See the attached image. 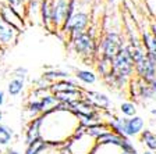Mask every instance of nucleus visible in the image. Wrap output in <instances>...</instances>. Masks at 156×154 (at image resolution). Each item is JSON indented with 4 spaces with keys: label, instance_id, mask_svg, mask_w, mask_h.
<instances>
[{
    "label": "nucleus",
    "instance_id": "nucleus-30",
    "mask_svg": "<svg viewBox=\"0 0 156 154\" xmlns=\"http://www.w3.org/2000/svg\"><path fill=\"white\" fill-rule=\"evenodd\" d=\"M136 104L133 101H123L120 104V112L124 115V118H131L136 115Z\"/></svg>",
    "mask_w": 156,
    "mask_h": 154
},
{
    "label": "nucleus",
    "instance_id": "nucleus-39",
    "mask_svg": "<svg viewBox=\"0 0 156 154\" xmlns=\"http://www.w3.org/2000/svg\"><path fill=\"white\" fill-rule=\"evenodd\" d=\"M23 2H24V3H25V4H27V6H28V4H29V3H31V2H32V0H23Z\"/></svg>",
    "mask_w": 156,
    "mask_h": 154
},
{
    "label": "nucleus",
    "instance_id": "nucleus-33",
    "mask_svg": "<svg viewBox=\"0 0 156 154\" xmlns=\"http://www.w3.org/2000/svg\"><path fill=\"white\" fill-rule=\"evenodd\" d=\"M4 103H6V93H4L3 90L0 89V107L3 106Z\"/></svg>",
    "mask_w": 156,
    "mask_h": 154
},
{
    "label": "nucleus",
    "instance_id": "nucleus-6",
    "mask_svg": "<svg viewBox=\"0 0 156 154\" xmlns=\"http://www.w3.org/2000/svg\"><path fill=\"white\" fill-rule=\"evenodd\" d=\"M68 0H50V18H52V32L62 31L66 22Z\"/></svg>",
    "mask_w": 156,
    "mask_h": 154
},
{
    "label": "nucleus",
    "instance_id": "nucleus-8",
    "mask_svg": "<svg viewBox=\"0 0 156 154\" xmlns=\"http://www.w3.org/2000/svg\"><path fill=\"white\" fill-rule=\"evenodd\" d=\"M21 33L17 28L11 26L10 24H7L2 17H0V49L2 50H7V49L13 47L17 45Z\"/></svg>",
    "mask_w": 156,
    "mask_h": 154
},
{
    "label": "nucleus",
    "instance_id": "nucleus-23",
    "mask_svg": "<svg viewBox=\"0 0 156 154\" xmlns=\"http://www.w3.org/2000/svg\"><path fill=\"white\" fill-rule=\"evenodd\" d=\"M39 15L42 19V24L46 29L52 31V18H50V0H41V11Z\"/></svg>",
    "mask_w": 156,
    "mask_h": 154
},
{
    "label": "nucleus",
    "instance_id": "nucleus-12",
    "mask_svg": "<svg viewBox=\"0 0 156 154\" xmlns=\"http://www.w3.org/2000/svg\"><path fill=\"white\" fill-rule=\"evenodd\" d=\"M41 122H42L41 117H36V118L31 119L28 122V125L25 128V133H24V145H25V147L41 139Z\"/></svg>",
    "mask_w": 156,
    "mask_h": 154
},
{
    "label": "nucleus",
    "instance_id": "nucleus-11",
    "mask_svg": "<svg viewBox=\"0 0 156 154\" xmlns=\"http://www.w3.org/2000/svg\"><path fill=\"white\" fill-rule=\"evenodd\" d=\"M84 99L88 103H91L92 106L96 110H109L112 106L110 99L107 97V94L101 93V92H96V90H87L84 92Z\"/></svg>",
    "mask_w": 156,
    "mask_h": 154
},
{
    "label": "nucleus",
    "instance_id": "nucleus-20",
    "mask_svg": "<svg viewBox=\"0 0 156 154\" xmlns=\"http://www.w3.org/2000/svg\"><path fill=\"white\" fill-rule=\"evenodd\" d=\"M107 132H110V128L107 126L106 122H96V124H92V125L87 126L85 128V133L89 136H92L94 139H99L101 136H103L105 133H107Z\"/></svg>",
    "mask_w": 156,
    "mask_h": 154
},
{
    "label": "nucleus",
    "instance_id": "nucleus-3",
    "mask_svg": "<svg viewBox=\"0 0 156 154\" xmlns=\"http://www.w3.org/2000/svg\"><path fill=\"white\" fill-rule=\"evenodd\" d=\"M126 40L121 32L114 31V29H109L103 35L101 36L99 42H98V56L96 57H102L106 60H113V57L126 46Z\"/></svg>",
    "mask_w": 156,
    "mask_h": 154
},
{
    "label": "nucleus",
    "instance_id": "nucleus-26",
    "mask_svg": "<svg viewBox=\"0 0 156 154\" xmlns=\"http://www.w3.org/2000/svg\"><path fill=\"white\" fill-rule=\"evenodd\" d=\"M123 139L124 138L116 135L114 132L110 131V132H107V133H105L103 136H101V138L96 140V143L98 145H113V146H119V147H120Z\"/></svg>",
    "mask_w": 156,
    "mask_h": 154
},
{
    "label": "nucleus",
    "instance_id": "nucleus-7",
    "mask_svg": "<svg viewBox=\"0 0 156 154\" xmlns=\"http://www.w3.org/2000/svg\"><path fill=\"white\" fill-rule=\"evenodd\" d=\"M134 71H135V75L140 80H142L145 84H151L156 78V61L145 56L140 61L134 63Z\"/></svg>",
    "mask_w": 156,
    "mask_h": 154
},
{
    "label": "nucleus",
    "instance_id": "nucleus-21",
    "mask_svg": "<svg viewBox=\"0 0 156 154\" xmlns=\"http://www.w3.org/2000/svg\"><path fill=\"white\" fill-rule=\"evenodd\" d=\"M74 77L82 85H94L98 80V74L91 70H75Z\"/></svg>",
    "mask_w": 156,
    "mask_h": 154
},
{
    "label": "nucleus",
    "instance_id": "nucleus-32",
    "mask_svg": "<svg viewBox=\"0 0 156 154\" xmlns=\"http://www.w3.org/2000/svg\"><path fill=\"white\" fill-rule=\"evenodd\" d=\"M13 74H14V78H18V79L25 80L27 79V75H28V68H25V67H17L16 70L13 71Z\"/></svg>",
    "mask_w": 156,
    "mask_h": 154
},
{
    "label": "nucleus",
    "instance_id": "nucleus-41",
    "mask_svg": "<svg viewBox=\"0 0 156 154\" xmlns=\"http://www.w3.org/2000/svg\"><path fill=\"white\" fill-rule=\"evenodd\" d=\"M0 4H6V0H0Z\"/></svg>",
    "mask_w": 156,
    "mask_h": 154
},
{
    "label": "nucleus",
    "instance_id": "nucleus-42",
    "mask_svg": "<svg viewBox=\"0 0 156 154\" xmlns=\"http://www.w3.org/2000/svg\"><path fill=\"white\" fill-rule=\"evenodd\" d=\"M2 53H3V50H2V49H0V57H2Z\"/></svg>",
    "mask_w": 156,
    "mask_h": 154
},
{
    "label": "nucleus",
    "instance_id": "nucleus-16",
    "mask_svg": "<svg viewBox=\"0 0 156 154\" xmlns=\"http://www.w3.org/2000/svg\"><path fill=\"white\" fill-rule=\"evenodd\" d=\"M80 84L77 79L68 78V79L57 80L55 84L50 85V93H58V92H64V90H71V89H80Z\"/></svg>",
    "mask_w": 156,
    "mask_h": 154
},
{
    "label": "nucleus",
    "instance_id": "nucleus-40",
    "mask_svg": "<svg viewBox=\"0 0 156 154\" xmlns=\"http://www.w3.org/2000/svg\"><path fill=\"white\" fill-rule=\"evenodd\" d=\"M142 154H155V153H152V151H148V150H146V151H144Z\"/></svg>",
    "mask_w": 156,
    "mask_h": 154
},
{
    "label": "nucleus",
    "instance_id": "nucleus-17",
    "mask_svg": "<svg viewBox=\"0 0 156 154\" xmlns=\"http://www.w3.org/2000/svg\"><path fill=\"white\" fill-rule=\"evenodd\" d=\"M42 78L48 82V84H55L57 80H63V79H68L71 78L70 72L68 71H64V70H56V68H50V70L45 71L42 75Z\"/></svg>",
    "mask_w": 156,
    "mask_h": 154
},
{
    "label": "nucleus",
    "instance_id": "nucleus-35",
    "mask_svg": "<svg viewBox=\"0 0 156 154\" xmlns=\"http://www.w3.org/2000/svg\"><path fill=\"white\" fill-rule=\"evenodd\" d=\"M148 85H149V87H151V89H152V92H153V93L156 94V78L152 80V82H151V84H148Z\"/></svg>",
    "mask_w": 156,
    "mask_h": 154
},
{
    "label": "nucleus",
    "instance_id": "nucleus-14",
    "mask_svg": "<svg viewBox=\"0 0 156 154\" xmlns=\"http://www.w3.org/2000/svg\"><path fill=\"white\" fill-rule=\"evenodd\" d=\"M56 99L60 104H71V103L77 101V100L84 99V90L80 87V89H71V90H64V92H58V93H55Z\"/></svg>",
    "mask_w": 156,
    "mask_h": 154
},
{
    "label": "nucleus",
    "instance_id": "nucleus-13",
    "mask_svg": "<svg viewBox=\"0 0 156 154\" xmlns=\"http://www.w3.org/2000/svg\"><path fill=\"white\" fill-rule=\"evenodd\" d=\"M141 42L146 51V56L156 61V38L152 35L151 29L141 31Z\"/></svg>",
    "mask_w": 156,
    "mask_h": 154
},
{
    "label": "nucleus",
    "instance_id": "nucleus-4",
    "mask_svg": "<svg viewBox=\"0 0 156 154\" xmlns=\"http://www.w3.org/2000/svg\"><path fill=\"white\" fill-rule=\"evenodd\" d=\"M96 139L85 133V128L80 126L73 139L64 145L66 154H92L96 147Z\"/></svg>",
    "mask_w": 156,
    "mask_h": 154
},
{
    "label": "nucleus",
    "instance_id": "nucleus-28",
    "mask_svg": "<svg viewBox=\"0 0 156 154\" xmlns=\"http://www.w3.org/2000/svg\"><path fill=\"white\" fill-rule=\"evenodd\" d=\"M92 154H127L119 146L113 145H96Z\"/></svg>",
    "mask_w": 156,
    "mask_h": 154
},
{
    "label": "nucleus",
    "instance_id": "nucleus-2",
    "mask_svg": "<svg viewBox=\"0 0 156 154\" xmlns=\"http://www.w3.org/2000/svg\"><path fill=\"white\" fill-rule=\"evenodd\" d=\"M70 47L78 57L84 61L96 60L98 56V40L92 29H88L87 32H82L74 38L68 39Z\"/></svg>",
    "mask_w": 156,
    "mask_h": 154
},
{
    "label": "nucleus",
    "instance_id": "nucleus-36",
    "mask_svg": "<svg viewBox=\"0 0 156 154\" xmlns=\"http://www.w3.org/2000/svg\"><path fill=\"white\" fill-rule=\"evenodd\" d=\"M6 154H21L18 150H16V149H13V147H9L7 149V151H6Z\"/></svg>",
    "mask_w": 156,
    "mask_h": 154
},
{
    "label": "nucleus",
    "instance_id": "nucleus-43",
    "mask_svg": "<svg viewBox=\"0 0 156 154\" xmlns=\"http://www.w3.org/2000/svg\"><path fill=\"white\" fill-rule=\"evenodd\" d=\"M0 153H2V150H0Z\"/></svg>",
    "mask_w": 156,
    "mask_h": 154
},
{
    "label": "nucleus",
    "instance_id": "nucleus-31",
    "mask_svg": "<svg viewBox=\"0 0 156 154\" xmlns=\"http://www.w3.org/2000/svg\"><path fill=\"white\" fill-rule=\"evenodd\" d=\"M120 149L124 151V153H127V154H140V153H138V150L135 149V146H134V143L128 138H124L123 140H121Z\"/></svg>",
    "mask_w": 156,
    "mask_h": 154
},
{
    "label": "nucleus",
    "instance_id": "nucleus-27",
    "mask_svg": "<svg viewBox=\"0 0 156 154\" xmlns=\"http://www.w3.org/2000/svg\"><path fill=\"white\" fill-rule=\"evenodd\" d=\"M49 146H50V145H49V143H46L43 139H39V140L31 143L29 146H27L24 154H42L43 151L49 147Z\"/></svg>",
    "mask_w": 156,
    "mask_h": 154
},
{
    "label": "nucleus",
    "instance_id": "nucleus-37",
    "mask_svg": "<svg viewBox=\"0 0 156 154\" xmlns=\"http://www.w3.org/2000/svg\"><path fill=\"white\" fill-rule=\"evenodd\" d=\"M149 111H151V114H152L153 117H156V107H152V108H151Z\"/></svg>",
    "mask_w": 156,
    "mask_h": 154
},
{
    "label": "nucleus",
    "instance_id": "nucleus-38",
    "mask_svg": "<svg viewBox=\"0 0 156 154\" xmlns=\"http://www.w3.org/2000/svg\"><path fill=\"white\" fill-rule=\"evenodd\" d=\"M2 121H3V111L0 108V124H2Z\"/></svg>",
    "mask_w": 156,
    "mask_h": 154
},
{
    "label": "nucleus",
    "instance_id": "nucleus-9",
    "mask_svg": "<svg viewBox=\"0 0 156 154\" xmlns=\"http://www.w3.org/2000/svg\"><path fill=\"white\" fill-rule=\"evenodd\" d=\"M0 17L6 21L7 24H10L11 26L17 28L20 32H23L25 28V21L24 17L20 15L13 7H10L9 4H0Z\"/></svg>",
    "mask_w": 156,
    "mask_h": 154
},
{
    "label": "nucleus",
    "instance_id": "nucleus-19",
    "mask_svg": "<svg viewBox=\"0 0 156 154\" xmlns=\"http://www.w3.org/2000/svg\"><path fill=\"white\" fill-rule=\"evenodd\" d=\"M136 79H138V78H136ZM135 97H140L141 100H144V101L146 103V101H153V100L156 99V94L152 92L149 85L138 79V82H136V96Z\"/></svg>",
    "mask_w": 156,
    "mask_h": 154
},
{
    "label": "nucleus",
    "instance_id": "nucleus-25",
    "mask_svg": "<svg viewBox=\"0 0 156 154\" xmlns=\"http://www.w3.org/2000/svg\"><path fill=\"white\" fill-rule=\"evenodd\" d=\"M24 87H25V80L18 79V78H13V79L9 82V85H7V93H9L10 96L16 97V96H18V94H21Z\"/></svg>",
    "mask_w": 156,
    "mask_h": 154
},
{
    "label": "nucleus",
    "instance_id": "nucleus-34",
    "mask_svg": "<svg viewBox=\"0 0 156 154\" xmlns=\"http://www.w3.org/2000/svg\"><path fill=\"white\" fill-rule=\"evenodd\" d=\"M149 29H151V32H152V35L156 38V19L153 21L152 24H151V28H149Z\"/></svg>",
    "mask_w": 156,
    "mask_h": 154
},
{
    "label": "nucleus",
    "instance_id": "nucleus-5",
    "mask_svg": "<svg viewBox=\"0 0 156 154\" xmlns=\"http://www.w3.org/2000/svg\"><path fill=\"white\" fill-rule=\"evenodd\" d=\"M91 24V15L85 10H77L75 14L63 25L62 32L67 35L68 39L74 38L82 32H87Z\"/></svg>",
    "mask_w": 156,
    "mask_h": 154
},
{
    "label": "nucleus",
    "instance_id": "nucleus-29",
    "mask_svg": "<svg viewBox=\"0 0 156 154\" xmlns=\"http://www.w3.org/2000/svg\"><path fill=\"white\" fill-rule=\"evenodd\" d=\"M96 71L98 74L102 75V78L106 77L107 74H110L112 71V61L102 57H96Z\"/></svg>",
    "mask_w": 156,
    "mask_h": 154
},
{
    "label": "nucleus",
    "instance_id": "nucleus-22",
    "mask_svg": "<svg viewBox=\"0 0 156 154\" xmlns=\"http://www.w3.org/2000/svg\"><path fill=\"white\" fill-rule=\"evenodd\" d=\"M107 126L110 128L112 132H114L116 135L121 136V138H126V128H124V118L116 115H110L107 119Z\"/></svg>",
    "mask_w": 156,
    "mask_h": 154
},
{
    "label": "nucleus",
    "instance_id": "nucleus-15",
    "mask_svg": "<svg viewBox=\"0 0 156 154\" xmlns=\"http://www.w3.org/2000/svg\"><path fill=\"white\" fill-rule=\"evenodd\" d=\"M45 106L43 103L41 101V99H36V97H31L27 103V107H25V112L29 115V118L34 119L36 117H41L42 114H45Z\"/></svg>",
    "mask_w": 156,
    "mask_h": 154
},
{
    "label": "nucleus",
    "instance_id": "nucleus-1",
    "mask_svg": "<svg viewBox=\"0 0 156 154\" xmlns=\"http://www.w3.org/2000/svg\"><path fill=\"white\" fill-rule=\"evenodd\" d=\"M41 118V139L53 146H64L81 126L78 117L60 103L42 114Z\"/></svg>",
    "mask_w": 156,
    "mask_h": 154
},
{
    "label": "nucleus",
    "instance_id": "nucleus-18",
    "mask_svg": "<svg viewBox=\"0 0 156 154\" xmlns=\"http://www.w3.org/2000/svg\"><path fill=\"white\" fill-rule=\"evenodd\" d=\"M141 145H144L148 151H152L156 154V133L151 129H144L140 136Z\"/></svg>",
    "mask_w": 156,
    "mask_h": 154
},
{
    "label": "nucleus",
    "instance_id": "nucleus-44",
    "mask_svg": "<svg viewBox=\"0 0 156 154\" xmlns=\"http://www.w3.org/2000/svg\"><path fill=\"white\" fill-rule=\"evenodd\" d=\"M0 154H3V153H0Z\"/></svg>",
    "mask_w": 156,
    "mask_h": 154
},
{
    "label": "nucleus",
    "instance_id": "nucleus-10",
    "mask_svg": "<svg viewBox=\"0 0 156 154\" xmlns=\"http://www.w3.org/2000/svg\"><path fill=\"white\" fill-rule=\"evenodd\" d=\"M124 128H126V138H136L145 129V119L141 115L124 118Z\"/></svg>",
    "mask_w": 156,
    "mask_h": 154
},
{
    "label": "nucleus",
    "instance_id": "nucleus-24",
    "mask_svg": "<svg viewBox=\"0 0 156 154\" xmlns=\"http://www.w3.org/2000/svg\"><path fill=\"white\" fill-rule=\"evenodd\" d=\"M14 138V131L6 124H0V147H7Z\"/></svg>",
    "mask_w": 156,
    "mask_h": 154
}]
</instances>
